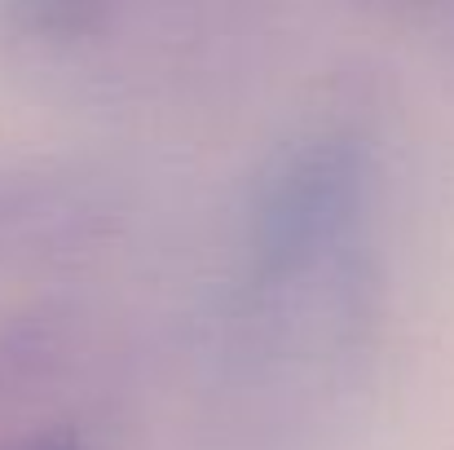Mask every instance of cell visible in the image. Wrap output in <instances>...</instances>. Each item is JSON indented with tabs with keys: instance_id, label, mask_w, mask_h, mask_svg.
Masks as SVG:
<instances>
[{
	"instance_id": "cell-1",
	"label": "cell",
	"mask_w": 454,
	"mask_h": 450,
	"mask_svg": "<svg viewBox=\"0 0 454 450\" xmlns=\"http://www.w3.org/2000/svg\"><path fill=\"white\" fill-rule=\"evenodd\" d=\"M380 304V154L317 124L256 177L234 274L212 313V424L243 450H296L362 375Z\"/></svg>"
}]
</instances>
